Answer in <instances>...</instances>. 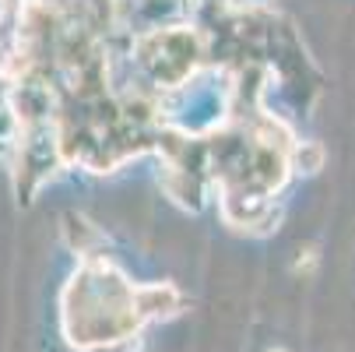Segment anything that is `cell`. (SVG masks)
<instances>
[{
    "label": "cell",
    "instance_id": "obj_1",
    "mask_svg": "<svg viewBox=\"0 0 355 352\" xmlns=\"http://www.w3.org/2000/svg\"><path fill=\"white\" fill-rule=\"evenodd\" d=\"M324 144L320 141H292V152H288V169H295L299 176H313L324 169Z\"/></svg>",
    "mask_w": 355,
    "mask_h": 352
},
{
    "label": "cell",
    "instance_id": "obj_3",
    "mask_svg": "<svg viewBox=\"0 0 355 352\" xmlns=\"http://www.w3.org/2000/svg\"><path fill=\"white\" fill-rule=\"evenodd\" d=\"M264 352H292V349H285V345H268Z\"/></svg>",
    "mask_w": 355,
    "mask_h": 352
},
{
    "label": "cell",
    "instance_id": "obj_2",
    "mask_svg": "<svg viewBox=\"0 0 355 352\" xmlns=\"http://www.w3.org/2000/svg\"><path fill=\"white\" fill-rule=\"evenodd\" d=\"M320 268V246L317 243H306V246H299V254L292 261V275H302V278H313Z\"/></svg>",
    "mask_w": 355,
    "mask_h": 352
}]
</instances>
